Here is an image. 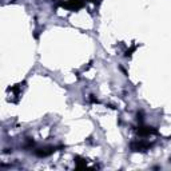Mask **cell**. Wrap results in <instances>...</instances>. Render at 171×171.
Here are the masks:
<instances>
[{
    "label": "cell",
    "mask_w": 171,
    "mask_h": 171,
    "mask_svg": "<svg viewBox=\"0 0 171 171\" xmlns=\"http://www.w3.org/2000/svg\"><path fill=\"white\" fill-rule=\"evenodd\" d=\"M135 50H136V46H132L130 50H127V51H126V54H125V55H126V58H130L131 55H132V52H134Z\"/></svg>",
    "instance_id": "6"
},
{
    "label": "cell",
    "mask_w": 171,
    "mask_h": 171,
    "mask_svg": "<svg viewBox=\"0 0 171 171\" xmlns=\"http://www.w3.org/2000/svg\"><path fill=\"white\" fill-rule=\"evenodd\" d=\"M88 2H92V3H95V4H99V0H88Z\"/></svg>",
    "instance_id": "8"
},
{
    "label": "cell",
    "mask_w": 171,
    "mask_h": 171,
    "mask_svg": "<svg viewBox=\"0 0 171 171\" xmlns=\"http://www.w3.org/2000/svg\"><path fill=\"white\" fill-rule=\"evenodd\" d=\"M58 6H60L62 8H66V10L79 11L80 8L84 7V0H67V2H62V0H59Z\"/></svg>",
    "instance_id": "1"
},
{
    "label": "cell",
    "mask_w": 171,
    "mask_h": 171,
    "mask_svg": "<svg viewBox=\"0 0 171 171\" xmlns=\"http://www.w3.org/2000/svg\"><path fill=\"white\" fill-rule=\"evenodd\" d=\"M138 121H140V122L143 121V114L142 112H138Z\"/></svg>",
    "instance_id": "7"
},
{
    "label": "cell",
    "mask_w": 171,
    "mask_h": 171,
    "mask_svg": "<svg viewBox=\"0 0 171 171\" xmlns=\"http://www.w3.org/2000/svg\"><path fill=\"white\" fill-rule=\"evenodd\" d=\"M75 160H76V169H83L87 166V162L80 156H75Z\"/></svg>",
    "instance_id": "5"
},
{
    "label": "cell",
    "mask_w": 171,
    "mask_h": 171,
    "mask_svg": "<svg viewBox=\"0 0 171 171\" xmlns=\"http://www.w3.org/2000/svg\"><path fill=\"white\" fill-rule=\"evenodd\" d=\"M152 147V143L144 142V140H135V142L130 143V148L134 152H146Z\"/></svg>",
    "instance_id": "2"
},
{
    "label": "cell",
    "mask_w": 171,
    "mask_h": 171,
    "mask_svg": "<svg viewBox=\"0 0 171 171\" xmlns=\"http://www.w3.org/2000/svg\"><path fill=\"white\" fill-rule=\"evenodd\" d=\"M139 136H150V135H154V134H158L156 128L154 127H150V126H139L138 130H136Z\"/></svg>",
    "instance_id": "4"
},
{
    "label": "cell",
    "mask_w": 171,
    "mask_h": 171,
    "mask_svg": "<svg viewBox=\"0 0 171 171\" xmlns=\"http://www.w3.org/2000/svg\"><path fill=\"white\" fill-rule=\"evenodd\" d=\"M56 151V147L54 146H47V147H43V148H36L35 150V155L39 156V158H46V156H50Z\"/></svg>",
    "instance_id": "3"
}]
</instances>
